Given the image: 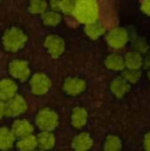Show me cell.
Instances as JSON below:
<instances>
[{
  "label": "cell",
  "instance_id": "cell-1",
  "mask_svg": "<svg viewBox=\"0 0 150 151\" xmlns=\"http://www.w3.org/2000/svg\"><path fill=\"white\" fill-rule=\"evenodd\" d=\"M72 17L82 25L98 22L100 7L97 0H75V7Z\"/></svg>",
  "mask_w": 150,
  "mask_h": 151
},
{
  "label": "cell",
  "instance_id": "cell-2",
  "mask_svg": "<svg viewBox=\"0 0 150 151\" xmlns=\"http://www.w3.org/2000/svg\"><path fill=\"white\" fill-rule=\"evenodd\" d=\"M28 36L26 32L19 27L12 26L5 29L2 34L1 43L8 52H18L26 46Z\"/></svg>",
  "mask_w": 150,
  "mask_h": 151
},
{
  "label": "cell",
  "instance_id": "cell-3",
  "mask_svg": "<svg viewBox=\"0 0 150 151\" xmlns=\"http://www.w3.org/2000/svg\"><path fill=\"white\" fill-rule=\"evenodd\" d=\"M35 123L41 131L52 132L59 125V115L50 108H42L35 116Z\"/></svg>",
  "mask_w": 150,
  "mask_h": 151
},
{
  "label": "cell",
  "instance_id": "cell-4",
  "mask_svg": "<svg viewBox=\"0 0 150 151\" xmlns=\"http://www.w3.org/2000/svg\"><path fill=\"white\" fill-rule=\"evenodd\" d=\"M43 46L52 59H59L66 50L64 38L57 34H50L44 38Z\"/></svg>",
  "mask_w": 150,
  "mask_h": 151
},
{
  "label": "cell",
  "instance_id": "cell-5",
  "mask_svg": "<svg viewBox=\"0 0 150 151\" xmlns=\"http://www.w3.org/2000/svg\"><path fill=\"white\" fill-rule=\"evenodd\" d=\"M29 88L33 95L43 96L47 93L52 88V80L46 74L37 72L29 79Z\"/></svg>",
  "mask_w": 150,
  "mask_h": 151
},
{
  "label": "cell",
  "instance_id": "cell-6",
  "mask_svg": "<svg viewBox=\"0 0 150 151\" xmlns=\"http://www.w3.org/2000/svg\"><path fill=\"white\" fill-rule=\"evenodd\" d=\"M130 40L128 32L121 27H115L106 33V42L113 50H121Z\"/></svg>",
  "mask_w": 150,
  "mask_h": 151
},
{
  "label": "cell",
  "instance_id": "cell-7",
  "mask_svg": "<svg viewBox=\"0 0 150 151\" xmlns=\"http://www.w3.org/2000/svg\"><path fill=\"white\" fill-rule=\"evenodd\" d=\"M8 72L11 78L19 81H27L31 77V70L28 62L24 60H12L8 64Z\"/></svg>",
  "mask_w": 150,
  "mask_h": 151
},
{
  "label": "cell",
  "instance_id": "cell-8",
  "mask_svg": "<svg viewBox=\"0 0 150 151\" xmlns=\"http://www.w3.org/2000/svg\"><path fill=\"white\" fill-rule=\"evenodd\" d=\"M28 109V103L23 96L16 95L6 102V116L19 117Z\"/></svg>",
  "mask_w": 150,
  "mask_h": 151
},
{
  "label": "cell",
  "instance_id": "cell-9",
  "mask_svg": "<svg viewBox=\"0 0 150 151\" xmlns=\"http://www.w3.org/2000/svg\"><path fill=\"white\" fill-rule=\"evenodd\" d=\"M86 88V82L79 77H68L63 83V91L69 96H78Z\"/></svg>",
  "mask_w": 150,
  "mask_h": 151
},
{
  "label": "cell",
  "instance_id": "cell-10",
  "mask_svg": "<svg viewBox=\"0 0 150 151\" xmlns=\"http://www.w3.org/2000/svg\"><path fill=\"white\" fill-rule=\"evenodd\" d=\"M19 86L14 78H2L0 79V99L7 102L12 97L18 95Z\"/></svg>",
  "mask_w": 150,
  "mask_h": 151
},
{
  "label": "cell",
  "instance_id": "cell-11",
  "mask_svg": "<svg viewBox=\"0 0 150 151\" xmlns=\"http://www.w3.org/2000/svg\"><path fill=\"white\" fill-rule=\"evenodd\" d=\"M11 131L14 134L16 138L20 139V138L32 135L33 131H34V127H33V124L28 119L21 118V119L14 120V122L12 123Z\"/></svg>",
  "mask_w": 150,
  "mask_h": 151
},
{
  "label": "cell",
  "instance_id": "cell-12",
  "mask_svg": "<svg viewBox=\"0 0 150 151\" xmlns=\"http://www.w3.org/2000/svg\"><path fill=\"white\" fill-rule=\"evenodd\" d=\"M94 140L88 133H80L76 135L72 140V149L74 151H88L93 147Z\"/></svg>",
  "mask_w": 150,
  "mask_h": 151
},
{
  "label": "cell",
  "instance_id": "cell-13",
  "mask_svg": "<svg viewBox=\"0 0 150 151\" xmlns=\"http://www.w3.org/2000/svg\"><path fill=\"white\" fill-rule=\"evenodd\" d=\"M130 88H131V84L122 76L115 77L110 83L111 93L117 99H122L130 91Z\"/></svg>",
  "mask_w": 150,
  "mask_h": 151
},
{
  "label": "cell",
  "instance_id": "cell-14",
  "mask_svg": "<svg viewBox=\"0 0 150 151\" xmlns=\"http://www.w3.org/2000/svg\"><path fill=\"white\" fill-rule=\"evenodd\" d=\"M105 67L111 71H123L126 69V63H124V57L117 52H113L106 57L104 61Z\"/></svg>",
  "mask_w": 150,
  "mask_h": 151
},
{
  "label": "cell",
  "instance_id": "cell-15",
  "mask_svg": "<svg viewBox=\"0 0 150 151\" xmlns=\"http://www.w3.org/2000/svg\"><path fill=\"white\" fill-rule=\"evenodd\" d=\"M37 147L42 151H47L54 148L56 144V138L52 132L41 131L36 136Z\"/></svg>",
  "mask_w": 150,
  "mask_h": 151
},
{
  "label": "cell",
  "instance_id": "cell-16",
  "mask_svg": "<svg viewBox=\"0 0 150 151\" xmlns=\"http://www.w3.org/2000/svg\"><path fill=\"white\" fill-rule=\"evenodd\" d=\"M16 143V136L11 129L0 127V151H8L14 147Z\"/></svg>",
  "mask_w": 150,
  "mask_h": 151
},
{
  "label": "cell",
  "instance_id": "cell-17",
  "mask_svg": "<svg viewBox=\"0 0 150 151\" xmlns=\"http://www.w3.org/2000/svg\"><path fill=\"white\" fill-rule=\"evenodd\" d=\"M88 119V111L83 107L77 106V107H75L72 110V113H71V124L75 129H82L83 127H85Z\"/></svg>",
  "mask_w": 150,
  "mask_h": 151
},
{
  "label": "cell",
  "instance_id": "cell-18",
  "mask_svg": "<svg viewBox=\"0 0 150 151\" xmlns=\"http://www.w3.org/2000/svg\"><path fill=\"white\" fill-rule=\"evenodd\" d=\"M83 30L85 35L92 40L99 39V38L102 37L103 35H105L107 33L106 27L99 22H94L84 25Z\"/></svg>",
  "mask_w": 150,
  "mask_h": 151
},
{
  "label": "cell",
  "instance_id": "cell-19",
  "mask_svg": "<svg viewBox=\"0 0 150 151\" xmlns=\"http://www.w3.org/2000/svg\"><path fill=\"white\" fill-rule=\"evenodd\" d=\"M124 63L126 69L140 70L143 67V57L136 50H130L124 55Z\"/></svg>",
  "mask_w": 150,
  "mask_h": 151
},
{
  "label": "cell",
  "instance_id": "cell-20",
  "mask_svg": "<svg viewBox=\"0 0 150 151\" xmlns=\"http://www.w3.org/2000/svg\"><path fill=\"white\" fill-rule=\"evenodd\" d=\"M40 19H41L42 24L46 27H57L62 23L63 20L61 12L50 9V8H48L44 14H42L40 16Z\"/></svg>",
  "mask_w": 150,
  "mask_h": 151
},
{
  "label": "cell",
  "instance_id": "cell-21",
  "mask_svg": "<svg viewBox=\"0 0 150 151\" xmlns=\"http://www.w3.org/2000/svg\"><path fill=\"white\" fill-rule=\"evenodd\" d=\"M16 146L19 151H34L37 147L36 136L29 135L20 138L16 143Z\"/></svg>",
  "mask_w": 150,
  "mask_h": 151
},
{
  "label": "cell",
  "instance_id": "cell-22",
  "mask_svg": "<svg viewBox=\"0 0 150 151\" xmlns=\"http://www.w3.org/2000/svg\"><path fill=\"white\" fill-rule=\"evenodd\" d=\"M50 8L48 0H29L28 9L31 14L41 16Z\"/></svg>",
  "mask_w": 150,
  "mask_h": 151
},
{
  "label": "cell",
  "instance_id": "cell-23",
  "mask_svg": "<svg viewBox=\"0 0 150 151\" xmlns=\"http://www.w3.org/2000/svg\"><path fill=\"white\" fill-rule=\"evenodd\" d=\"M121 147H122L121 140L117 136L110 135L105 140L104 151H120Z\"/></svg>",
  "mask_w": 150,
  "mask_h": 151
},
{
  "label": "cell",
  "instance_id": "cell-24",
  "mask_svg": "<svg viewBox=\"0 0 150 151\" xmlns=\"http://www.w3.org/2000/svg\"><path fill=\"white\" fill-rule=\"evenodd\" d=\"M121 76L128 82L130 84H135L141 79L142 76V72L140 70H135V69H124L122 71Z\"/></svg>",
  "mask_w": 150,
  "mask_h": 151
},
{
  "label": "cell",
  "instance_id": "cell-25",
  "mask_svg": "<svg viewBox=\"0 0 150 151\" xmlns=\"http://www.w3.org/2000/svg\"><path fill=\"white\" fill-rule=\"evenodd\" d=\"M75 7V0H60L58 12L66 16H72Z\"/></svg>",
  "mask_w": 150,
  "mask_h": 151
},
{
  "label": "cell",
  "instance_id": "cell-26",
  "mask_svg": "<svg viewBox=\"0 0 150 151\" xmlns=\"http://www.w3.org/2000/svg\"><path fill=\"white\" fill-rule=\"evenodd\" d=\"M133 47H134V50L140 52L141 55L147 52V50H148V45H147L146 41L144 39H141V38L135 40L133 43Z\"/></svg>",
  "mask_w": 150,
  "mask_h": 151
},
{
  "label": "cell",
  "instance_id": "cell-27",
  "mask_svg": "<svg viewBox=\"0 0 150 151\" xmlns=\"http://www.w3.org/2000/svg\"><path fill=\"white\" fill-rule=\"evenodd\" d=\"M141 10L146 16L150 17V0H143L141 3Z\"/></svg>",
  "mask_w": 150,
  "mask_h": 151
},
{
  "label": "cell",
  "instance_id": "cell-28",
  "mask_svg": "<svg viewBox=\"0 0 150 151\" xmlns=\"http://www.w3.org/2000/svg\"><path fill=\"white\" fill-rule=\"evenodd\" d=\"M143 146H144L145 151H150V132H148V133L144 136Z\"/></svg>",
  "mask_w": 150,
  "mask_h": 151
},
{
  "label": "cell",
  "instance_id": "cell-29",
  "mask_svg": "<svg viewBox=\"0 0 150 151\" xmlns=\"http://www.w3.org/2000/svg\"><path fill=\"white\" fill-rule=\"evenodd\" d=\"M6 116V102L0 99V119Z\"/></svg>",
  "mask_w": 150,
  "mask_h": 151
},
{
  "label": "cell",
  "instance_id": "cell-30",
  "mask_svg": "<svg viewBox=\"0 0 150 151\" xmlns=\"http://www.w3.org/2000/svg\"><path fill=\"white\" fill-rule=\"evenodd\" d=\"M143 66L147 69H150V54L146 55L145 58H143Z\"/></svg>",
  "mask_w": 150,
  "mask_h": 151
},
{
  "label": "cell",
  "instance_id": "cell-31",
  "mask_svg": "<svg viewBox=\"0 0 150 151\" xmlns=\"http://www.w3.org/2000/svg\"><path fill=\"white\" fill-rule=\"evenodd\" d=\"M147 76H148V79H149V81H150V69L148 70V72H147Z\"/></svg>",
  "mask_w": 150,
  "mask_h": 151
},
{
  "label": "cell",
  "instance_id": "cell-32",
  "mask_svg": "<svg viewBox=\"0 0 150 151\" xmlns=\"http://www.w3.org/2000/svg\"><path fill=\"white\" fill-rule=\"evenodd\" d=\"M1 1H2V0H0V3H1Z\"/></svg>",
  "mask_w": 150,
  "mask_h": 151
}]
</instances>
